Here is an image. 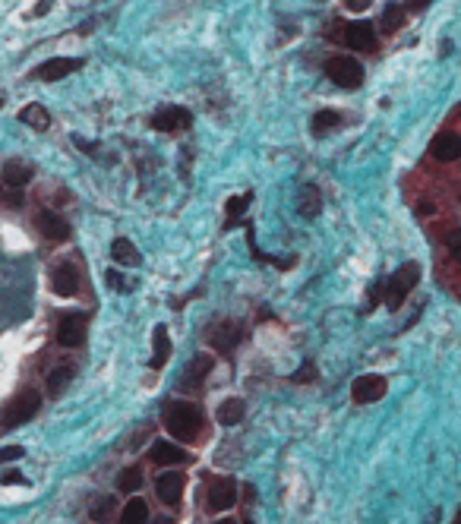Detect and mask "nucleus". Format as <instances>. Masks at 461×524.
I'll use <instances>...</instances> for the list:
<instances>
[{
  "instance_id": "9b49d317",
  "label": "nucleus",
  "mask_w": 461,
  "mask_h": 524,
  "mask_svg": "<svg viewBox=\"0 0 461 524\" xmlns=\"http://www.w3.org/2000/svg\"><path fill=\"white\" fill-rule=\"evenodd\" d=\"M86 325H88V313H67L57 325V341L63 347H76L86 338Z\"/></svg>"
},
{
  "instance_id": "ddd939ff",
  "label": "nucleus",
  "mask_w": 461,
  "mask_h": 524,
  "mask_svg": "<svg viewBox=\"0 0 461 524\" xmlns=\"http://www.w3.org/2000/svg\"><path fill=\"white\" fill-rule=\"evenodd\" d=\"M149 461H155V464H189L193 455H189L187 448L168 442V439H158L155 445L149 448Z\"/></svg>"
},
{
  "instance_id": "412c9836",
  "label": "nucleus",
  "mask_w": 461,
  "mask_h": 524,
  "mask_svg": "<svg viewBox=\"0 0 461 524\" xmlns=\"http://www.w3.org/2000/svg\"><path fill=\"white\" fill-rule=\"evenodd\" d=\"M111 259H114V262H117V265H126V269H133V265H139V262H142V256H139V250H136V246H133L126 237H117V240H114V243H111Z\"/></svg>"
},
{
  "instance_id": "1a4fd4ad",
  "label": "nucleus",
  "mask_w": 461,
  "mask_h": 524,
  "mask_svg": "<svg viewBox=\"0 0 461 524\" xmlns=\"http://www.w3.org/2000/svg\"><path fill=\"white\" fill-rule=\"evenodd\" d=\"M76 288H79V271L69 259H60V262L51 269V290L57 297H73Z\"/></svg>"
},
{
  "instance_id": "ea45409f",
  "label": "nucleus",
  "mask_w": 461,
  "mask_h": 524,
  "mask_svg": "<svg viewBox=\"0 0 461 524\" xmlns=\"http://www.w3.org/2000/svg\"><path fill=\"white\" fill-rule=\"evenodd\" d=\"M155 524H174V518H171V515H161V518H155Z\"/></svg>"
},
{
  "instance_id": "7c9ffc66",
  "label": "nucleus",
  "mask_w": 461,
  "mask_h": 524,
  "mask_svg": "<svg viewBox=\"0 0 461 524\" xmlns=\"http://www.w3.org/2000/svg\"><path fill=\"white\" fill-rule=\"evenodd\" d=\"M446 246H448V253H452V259H455V262H461V227H455V231H448Z\"/></svg>"
},
{
  "instance_id": "e433bc0d",
  "label": "nucleus",
  "mask_w": 461,
  "mask_h": 524,
  "mask_svg": "<svg viewBox=\"0 0 461 524\" xmlns=\"http://www.w3.org/2000/svg\"><path fill=\"white\" fill-rule=\"evenodd\" d=\"M370 4H373V0H345L347 10H366Z\"/></svg>"
},
{
  "instance_id": "a19ab883",
  "label": "nucleus",
  "mask_w": 461,
  "mask_h": 524,
  "mask_svg": "<svg viewBox=\"0 0 461 524\" xmlns=\"http://www.w3.org/2000/svg\"><path fill=\"white\" fill-rule=\"evenodd\" d=\"M215 524H237V521H231V518H221V521H215Z\"/></svg>"
},
{
  "instance_id": "473e14b6",
  "label": "nucleus",
  "mask_w": 461,
  "mask_h": 524,
  "mask_svg": "<svg viewBox=\"0 0 461 524\" xmlns=\"http://www.w3.org/2000/svg\"><path fill=\"white\" fill-rule=\"evenodd\" d=\"M22 455H25L22 445H6V448H0V464H4V461H19Z\"/></svg>"
},
{
  "instance_id": "f03ea898",
  "label": "nucleus",
  "mask_w": 461,
  "mask_h": 524,
  "mask_svg": "<svg viewBox=\"0 0 461 524\" xmlns=\"http://www.w3.org/2000/svg\"><path fill=\"white\" fill-rule=\"evenodd\" d=\"M417 281H420V265H417V262L401 265V269H398L395 275L389 278V281H382L385 307H389V309H398V307L404 303V297H408L410 290L417 288Z\"/></svg>"
},
{
  "instance_id": "4c0bfd02",
  "label": "nucleus",
  "mask_w": 461,
  "mask_h": 524,
  "mask_svg": "<svg viewBox=\"0 0 461 524\" xmlns=\"http://www.w3.org/2000/svg\"><path fill=\"white\" fill-rule=\"evenodd\" d=\"M73 142H76V149L88 152V155H92V152H95V149H98V145H95V142H86V139H79V136H76V139H73Z\"/></svg>"
},
{
  "instance_id": "5701e85b",
  "label": "nucleus",
  "mask_w": 461,
  "mask_h": 524,
  "mask_svg": "<svg viewBox=\"0 0 461 524\" xmlns=\"http://www.w3.org/2000/svg\"><path fill=\"white\" fill-rule=\"evenodd\" d=\"M243 414H246V404L240 401V398H227L218 408V423L221 426H237V423L243 420Z\"/></svg>"
},
{
  "instance_id": "4be33fe9",
  "label": "nucleus",
  "mask_w": 461,
  "mask_h": 524,
  "mask_svg": "<svg viewBox=\"0 0 461 524\" xmlns=\"http://www.w3.org/2000/svg\"><path fill=\"white\" fill-rule=\"evenodd\" d=\"M19 120L29 123L32 130H48V126H51V111H44V105L32 101V105H25L22 111H19Z\"/></svg>"
},
{
  "instance_id": "6ab92c4d",
  "label": "nucleus",
  "mask_w": 461,
  "mask_h": 524,
  "mask_svg": "<svg viewBox=\"0 0 461 524\" xmlns=\"http://www.w3.org/2000/svg\"><path fill=\"white\" fill-rule=\"evenodd\" d=\"M171 357V338H168V325H155L152 332V370H161Z\"/></svg>"
},
{
  "instance_id": "58836bf2",
  "label": "nucleus",
  "mask_w": 461,
  "mask_h": 524,
  "mask_svg": "<svg viewBox=\"0 0 461 524\" xmlns=\"http://www.w3.org/2000/svg\"><path fill=\"white\" fill-rule=\"evenodd\" d=\"M427 4H433V0H408V4H404V10H423Z\"/></svg>"
},
{
  "instance_id": "4468645a",
  "label": "nucleus",
  "mask_w": 461,
  "mask_h": 524,
  "mask_svg": "<svg viewBox=\"0 0 461 524\" xmlns=\"http://www.w3.org/2000/svg\"><path fill=\"white\" fill-rule=\"evenodd\" d=\"M38 231H41V237L48 240H69L73 237V227H69L67 218H60L57 212H38Z\"/></svg>"
},
{
  "instance_id": "9d476101",
  "label": "nucleus",
  "mask_w": 461,
  "mask_h": 524,
  "mask_svg": "<svg viewBox=\"0 0 461 524\" xmlns=\"http://www.w3.org/2000/svg\"><path fill=\"white\" fill-rule=\"evenodd\" d=\"M389 391V382H385L382 376H357L351 382V398L357 404H373V401H379V398Z\"/></svg>"
},
{
  "instance_id": "cd10ccee",
  "label": "nucleus",
  "mask_w": 461,
  "mask_h": 524,
  "mask_svg": "<svg viewBox=\"0 0 461 524\" xmlns=\"http://www.w3.org/2000/svg\"><path fill=\"white\" fill-rule=\"evenodd\" d=\"M139 486H142V467L133 464V467H126V471H120V477H117L120 492H133V490H139Z\"/></svg>"
},
{
  "instance_id": "0eeeda50",
  "label": "nucleus",
  "mask_w": 461,
  "mask_h": 524,
  "mask_svg": "<svg viewBox=\"0 0 461 524\" xmlns=\"http://www.w3.org/2000/svg\"><path fill=\"white\" fill-rule=\"evenodd\" d=\"M152 126H155L158 133L189 130V126H193V114H189L187 107H180V105H164V107H158V111H155Z\"/></svg>"
},
{
  "instance_id": "393cba45",
  "label": "nucleus",
  "mask_w": 461,
  "mask_h": 524,
  "mask_svg": "<svg viewBox=\"0 0 461 524\" xmlns=\"http://www.w3.org/2000/svg\"><path fill=\"white\" fill-rule=\"evenodd\" d=\"M404 6H398V4H389L382 10V19H379V29H382V35H392V32H398L401 29V22H404Z\"/></svg>"
},
{
  "instance_id": "b1692460",
  "label": "nucleus",
  "mask_w": 461,
  "mask_h": 524,
  "mask_svg": "<svg viewBox=\"0 0 461 524\" xmlns=\"http://www.w3.org/2000/svg\"><path fill=\"white\" fill-rule=\"evenodd\" d=\"M145 521H149V505H145V499L133 496L120 509V524H145Z\"/></svg>"
},
{
  "instance_id": "2eb2a0df",
  "label": "nucleus",
  "mask_w": 461,
  "mask_h": 524,
  "mask_svg": "<svg viewBox=\"0 0 461 524\" xmlns=\"http://www.w3.org/2000/svg\"><path fill=\"white\" fill-rule=\"evenodd\" d=\"M234 502H237V483H234L231 477L215 480L212 490H208V509H212V511H225V509H231Z\"/></svg>"
},
{
  "instance_id": "c756f323",
  "label": "nucleus",
  "mask_w": 461,
  "mask_h": 524,
  "mask_svg": "<svg viewBox=\"0 0 461 524\" xmlns=\"http://www.w3.org/2000/svg\"><path fill=\"white\" fill-rule=\"evenodd\" d=\"M114 509H117V505H114V496H105V499H98V502L92 505V518L98 524H107L114 518Z\"/></svg>"
},
{
  "instance_id": "c9c22d12",
  "label": "nucleus",
  "mask_w": 461,
  "mask_h": 524,
  "mask_svg": "<svg viewBox=\"0 0 461 524\" xmlns=\"http://www.w3.org/2000/svg\"><path fill=\"white\" fill-rule=\"evenodd\" d=\"M51 6H54V0H38V6L32 10V16H44V13H48Z\"/></svg>"
},
{
  "instance_id": "423d86ee",
  "label": "nucleus",
  "mask_w": 461,
  "mask_h": 524,
  "mask_svg": "<svg viewBox=\"0 0 461 524\" xmlns=\"http://www.w3.org/2000/svg\"><path fill=\"white\" fill-rule=\"evenodd\" d=\"M206 338L218 354H231L234 347L243 341V325H240V322H231V319H221L208 328Z\"/></svg>"
},
{
  "instance_id": "f257e3e1",
  "label": "nucleus",
  "mask_w": 461,
  "mask_h": 524,
  "mask_svg": "<svg viewBox=\"0 0 461 524\" xmlns=\"http://www.w3.org/2000/svg\"><path fill=\"white\" fill-rule=\"evenodd\" d=\"M164 426L174 439H196L202 433V410L189 401L164 404Z\"/></svg>"
},
{
  "instance_id": "39448f33",
  "label": "nucleus",
  "mask_w": 461,
  "mask_h": 524,
  "mask_svg": "<svg viewBox=\"0 0 461 524\" xmlns=\"http://www.w3.org/2000/svg\"><path fill=\"white\" fill-rule=\"evenodd\" d=\"M212 366H215V357H212V354H196V357L189 360L187 366H183L180 376H177V389H183V391H199L202 382H206V376L212 372Z\"/></svg>"
},
{
  "instance_id": "72a5a7b5",
  "label": "nucleus",
  "mask_w": 461,
  "mask_h": 524,
  "mask_svg": "<svg viewBox=\"0 0 461 524\" xmlns=\"http://www.w3.org/2000/svg\"><path fill=\"white\" fill-rule=\"evenodd\" d=\"M107 281L114 284V290H130V284L120 278V271H114V269H107Z\"/></svg>"
},
{
  "instance_id": "dca6fc26",
  "label": "nucleus",
  "mask_w": 461,
  "mask_h": 524,
  "mask_svg": "<svg viewBox=\"0 0 461 524\" xmlns=\"http://www.w3.org/2000/svg\"><path fill=\"white\" fill-rule=\"evenodd\" d=\"M79 67H82V60H76V57H54V60H44L41 67L35 69V76L38 79L54 82V79H63V76L76 73Z\"/></svg>"
},
{
  "instance_id": "79ce46f5",
  "label": "nucleus",
  "mask_w": 461,
  "mask_h": 524,
  "mask_svg": "<svg viewBox=\"0 0 461 524\" xmlns=\"http://www.w3.org/2000/svg\"><path fill=\"white\" fill-rule=\"evenodd\" d=\"M455 524H461V509H458V515H455Z\"/></svg>"
},
{
  "instance_id": "c85d7f7f",
  "label": "nucleus",
  "mask_w": 461,
  "mask_h": 524,
  "mask_svg": "<svg viewBox=\"0 0 461 524\" xmlns=\"http://www.w3.org/2000/svg\"><path fill=\"white\" fill-rule=\"evenodd\" d=\"M338 123H341V114L338 111H316L313 133H316V136H322L326 130H332V126H338Z\"/></svg>"
},
{
  "instance_id": "f704fd0d",
  "label": "nucleus",
  "mask_w": 461,
  "mask_h": 524,
  "mask_svg": "<svg viewBox=\"0 0 461 524\" xmlns=\"http://www.w3.org/2000/svg\"><path fill=\"white\" fill-rule=\"evenodd\" d=\"M0 483H25V477L19 471H4L0 473Z\"/></svg>"
},
{
  "instance_id": "a878e982",
  "label": "nucleus",
  "mask_w": 461,
  "mask_h": 524,
  "mask_svg": "<svg viewBox=\"0 0 461 524\" xmlns=\"http://www.w3.org/2000/svg\"><path fill=\"white\" fill-rule=\"evenodd\" d=\"M73 372H76V366L73 363H60V366H54V370L48 372V391L51 395H57V391H63V385L73 379Z\"/></svg>"
},
{
  "instance_id": "f3484780",
  "label": "nucleus",
  "mask_w": 461,
  "mask_h": 524,
  "mask_svg": "<svg viewBox=\"0 0 461 524\" xmlns=\"http://www.w3.org/2000/svg\"><path fill=\"white\" fill-rule=\"evenodd\" d=\"M461 155V136L458 133H439L433 139V158L436 161H458Z\"/></svg>"
},
{
  "instance_id": "2f4dec72",
  "label": "nucleus",
  "mask_w": 461,
  "mask_h": 524,
  "mask_svg": "<svg viewBox=\"0 0 461 524\" xmlns=\"http://www.w3.org/2000/svg\"><path fill=\"white\" fill-rule=\"evenodd\" d=\"M316 376H319V372H316V366L313 363H303L300 370L290 372V382H313Z\"/></svg>"
},
{
  "instance_id": "6e6552de",
  "label": "nucleus",
  "mask_w": 461,
  "mask_h": 524,
  "mask_svg": "<svg viewBox=\"0 0 461 524\" xmlns=\"http://www.w3.org/2000/svg\"><path fill=\"white\" fill-rule=\"evenodd\" d=\"M345 44L354 48L357 54H373L379 48V38H376V29L370 22H347L345 25Z\"/></svg>"
},
{
  "instance_id": "f8f14e48",
  "label": "nucleus",
  "mask_w": 461,
  "mask_h": 524,
  "mask_svg": "<svg viewBox=\"0 0 461 524\" xmlns=\"http://www.w3.org/2000/svg\"><path fill=\"white\" fill-rule=\"evenodd\" d=\"M183 486H187V477L180 471H164L158 473L155 480V490H158V499L164 505H177L183 499Z\"/></svg>"
},
{
  "instance_id": "bb28decb",
  "label": "nucleus",
  "mask_w": 461,
  "mask_h": 524,
  "mask_svg": "<svg viewBox=\"0 0 461 524\" xmlns=\"http://www.w3.org/2000/svg\"><path fill=\"white\" fill-rule=\"evenodd\" d=\"M253 202V193H243V196H231L227 199V206H225V212H227V221H225V227H234L237 224V218L246 212V206Z\"/></svg>"
},
{
  "instance_id": "a211bd4d",
  "label": "nucleus",
  "mask_w": 461,
  "mask_h": 524,
  "mask_svg": "<svg viewBox=\"0 0 461 524\" xmlns=\"http://www.w3.org/2000/svg\"><path fill=\"white\" fill-rule=\"evenodd\" d=\"M32 177H35V168H32L29 161H6L4 164V187L22 189Z\"/></svg>"
},
{
  "instance_id": "7ed1b4c3",
  "label": "nucleus",
  "mask_w": 461,
  "mask_h": 524,
  "mask_svg": "<svg viewBox=\"0 0 461 524\" xmlns=\"http://www.w3.org/2000/svg\"><path fill=\"white\" fill-rule=\"evenodd\" d=\"M41 408V395H38L35 389H22L16 398H13L10 404L4 408V414H0V426H19V423H25L35 410Z\"/></svg>"
},
{
  "instance_id": "37998d69",
  "label": "nucleus",
  "mask_w": 461,
  "mask_h": 524,
  "mask_svg": "<svg viewBox=\"0 0 461 524\" xmlns=\"http://www.w3.org/2000/svg\"><path fill=\"white\" fill-rule=\"evenodd\" d=\"M243 524H253V521H250V518H246V521H243Z\"/></svg>"
},
{
  "instance_id": "20e7f679",
  "label": "nucleus",
  "mask_w": 461,
  "mask_h": 524,
  "mask_svg": "<svg viewBox=\"0 0 461 524\" xmlns=\"http://www.w3.org/2000/svg\"><path fill=\"white\" fill-rule=\"evenodd\" d=\"M326 73L335 86L341 88H357L363 82V67L354 57H328L326 60Z\"/></svg>"
},
{
  "instance_id": "aec40b11",
  "label": "nucleus",
  "mask_w": 461,
  "mask_h": 524,
  "mask_svg": "<svg viewBox=\"0 0 461 524\" xmlns=\"http://www.w3.org/2000/svg\"><path fill=\"white\" fill-rule=\"evenodd\" d=\"M319 208H322L319 187H316V183H307V187L300 189V199H297V212H300V218H316Z\"/></svg>"
}]
</instances>
